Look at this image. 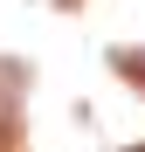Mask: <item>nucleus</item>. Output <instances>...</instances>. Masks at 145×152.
Returning a JSON list of instances; mask_svg holds the SVG:
<instances>
[{"instance_id": "1", "label": "nucleus", "mask_w": 145, "mask_h": 152, "mask_svg": "<svg viewBox=\"0 0 145 152\" xmlns=\"http://www.w3.org/2000/svg\"><path fill=\"white\" fill-rule=\"evenodd\" d=\"M138 152H145V145H138Z\"/></svg>"}]
</instances>
